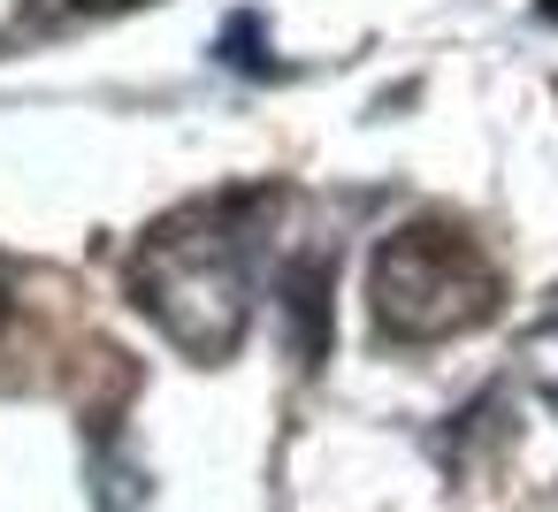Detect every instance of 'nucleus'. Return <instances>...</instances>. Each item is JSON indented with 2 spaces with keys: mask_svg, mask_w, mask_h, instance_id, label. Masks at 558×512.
I'll return each instance as SVG.
<instances>
[{
  "mask_svg": "<svg viewBox=\"0 0 558 512\" xmlns=\"http://www.w3.org/2000/svg\"><path fill=\"white\" fill-rule=\"evenodd\" d=\"M276 215V192H215L184 215H169L131 253V298L199 359H230L253 314V260L260 222Z\"/></svg>",
  "mask_w": 558,
  "mask_h": 512,
  "instance_id": "1",
  "label": "nucleus"
},
{
  "mask_svg": "<svg viewBox=\"0 0 558 512\" xmlns=\"http://www.w3.org/2000/svg\"><path fill=\"white\" fill-rule=\"evenodd\" d=\"M367 298H375V321L383 337L398 344H436V337H459L474 329L489 306H497V276L489 260L444 230V222H405L375 245V268H367Z\"/></svg>",
  "mask_w": 558,
  "mask_h": 512,
  "instance_id": "2",
  "label": "nucleus"
},
{
  "mask_svg": "<svg viewBox=\"0 0 558 512\" xmlns=\"http://www.w3.org/2000/svg\"><path fill=\"white\" fill-rule=\"evenodd\" d=\"M283 321H291V352L314 367L329 352V260H299L283 276Z\"/></svg>",
  "mask_w": 558,
  "mask_h": 512,
  "instance_id": "3",
  "label": "nucleus"
},
{
  "mask_svg": "<svg viewBox=\"0 0 558 512\" xmlns=\"http://www.w3.org/2000/svg\"><path fill=\"white\" fill-rule=\"evenodd\" d=\"M123 9H146V0H32L39 24H93V16H123Z\"/></svg>",
  "mask_w": 558,
  "mask_h": 512,
  "instance_id": "4",
  "label": "nucleus"
},
{
  "mask_svg": "<svg viewBox=\"0 0 558 512\" xmlns=\"http://www.w3.org/2000/svg\"><path fill=\"white\" fill-rule=\"evenodd\" d=\"M0 306H9V276H0Z\"/></svg>",
  "mask_w": 558,
  "mask_h": 512,
  "instance_id": "5",
  "label": "nucleus"
}]
</instances>
